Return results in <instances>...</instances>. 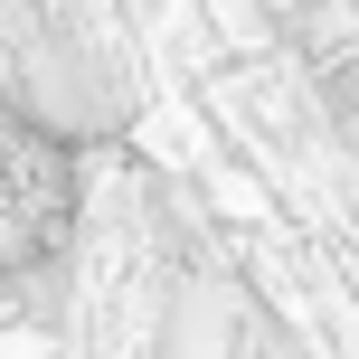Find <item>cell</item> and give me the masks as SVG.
Masks as SVG:
<instances>
[{
	"instance_id": "1",
	"label": "cell",
	"mask_w": 359,
	"mask_h": 359,
	"mask_svg": "<svg viewBox=\"0 0 359 359\" xmlns=\"http://www.w3.org/2000/svg\"><path fill=\"white\" fill-rule=\"evenodd\" d=\"M67 227H76V151L19 114L10 161H0V246H10V265H38Z\"/></svg>"
}]
</instances>
